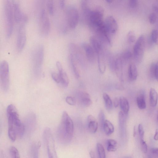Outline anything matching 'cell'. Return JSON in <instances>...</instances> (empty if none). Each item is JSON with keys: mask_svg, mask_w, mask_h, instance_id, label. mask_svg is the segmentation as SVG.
<instances>
[{"mask_svg": "<svg viewBox=\"0 0 158 158\" xmlns=\"http://www.w3.org/2000/svg\"><path fill=\"white\" fill-rule=\"evenodd\" d=\"M9 138L12 142H14L18 135L22 137L24 133L25 127L19 119L17 110L12 104L9 105L7 108Z\"/></svg>", "mask_w": 158, "mask_h": 158, "instance_id": "1", "label": "cell"}, {"mask_svg": "<svg viewBox=\"0 0 158 158\" xmlns=\"http://www.w3.org/2000/svg\"><path fill=\"white\" fill-rule=\"evenodd\" d=\"M59 131L60 139L63 142L68 143L71 140L73 135L74 125L72 119L65 111L63 113Z\"/></svg>", "mask_w": 158, "mask_h": 158, "instance_id": "2", "label": "cell"}, {"mask_svg": "<svg viewBox=\"0 0 158 158\" xmlns=\"http://www.w3.org/2000/svg\"><path fill=\"white\" fill-rule=\"evenodd\" d=\"M45 6V5H42L36 6L38 15L40 32L41 35L44 36H48L50 30V20Z\"/></svg>", "mask_w": 158, "mask_h": 158, "instance_id": "3", "label": "cell"}, {"mask_svg": "<svg viewBox=\"0 0 158 158\" xmlns=\"http://www.w3.org/2000/svg\"><path fill=\"white\" fill-rule=\"evenodd\" d=\"M3 5L6 34L7 37L9 38L13 30L15 22L14 16L10 0H3Z\"/></svg>", "mask_w": 158, "mask_h": 158, "instance_id": "4", "label": "cell"}, {"mask_svg": "<svg viewBox=\"0 0 158 158\" xmlns=\"http://www.w3.org/2000/svg\"><path fill=\"white\" fill-rule=\"evenodd\" d=\"M103 13V9L101 7L94 10H91L86 23L92 31H94L104 24Z\"/></svg>", "mask_w": 158, "mask_h": 158, "instance_id": "5", "label": "cell"}, {"mask_svg": "<svg viewBox=\"0 0 158 158\" xmlns=\"http://www.w3.org/2000/svg\"><path fill=\"white\" fill-rule=\"evenodd\" d=\"M10 85L9 68L6 60L0 62V86L4 91H7Z\"/></svg>", "mask_w": 158, "mask_h": 158, "instance_id": "6", "label": "cell"}, {"mask_svg": "<svg viewBox=\"0 0 158 158\" xmlns=\"http://www.w3.org/2000/svg\"><path fill=\"white\" fill-rule=\"evenodd\" d=\"M66 16L69 27L72 29H75L79 20V15L76 8L73 6H68L66 10Z\"/></svg>", "mask_w": 158, "mask_h": 158, "instance_id": "7", "label": "cell"}, {"mask_svg": "<svg viewBox=\"0 0 158 158\" xmlns=\"http://www.w3.org/2000/svg\"><path fill=\"white\" fill-rule=\"evenodd\" d=\"M14 16L15 21L21 24H26L28 21L27 15L23 13L21 9L19 0H10Z\"/></svg>", "mask_w": 158, "mask_h": 158, "instance_id": "8", "label": "cell"}, {"mask_svg": "<svg viewBox=\"0 0 158 158\" xmlns=\"http://www.w3.org/2000/svg\"><path fill=\"white\" fill-rule=\"evenodd\" d=\"M145 39L141 35L136 41L133 47L135 58L138 62H140L143 56L145 47Z\"/></svg>", "mask_w": 158, "mask_h": 158, "instance_id": "9", "label": "cell"}, {"mask_svg": "<svg viewBox=\"0 0 158 158\" xmlns=\"http://www.w3.org/2000/svg\"><path fill=\"white\" fill-rule=\"evenodd\" d=\"M25 24H20L17 35L16 48L18 51L21 52L24 48L26 41V34Z\"/></svg>", "mask_w": 158, "mask_h": 158, "instance_id": "10", "label": "cell"}, {"mask_svg": "<svg viewBox=\"0 0 158 158\" xmlns=\"http://www.w3.org/2000/svg\"><path fill=\"white\" fill-rule=\"evenodd\" d=\"M50 131V129L48 128L45 129L44 133L47 146L49 158L56 157L54 140Z\"/></svg>", "mask_w": 158, "mask_h": 158, "instance_id": "11", "label": "cell"}, {"mask_svg": "<svg viewBox=\"0 0 158 158\" xmlns=\"http://www.w3.org/2000/svg\"><path fill=\"white\" fill-rule=\"evenodd\" d=\"M69 51L76 62L81 66L84 64V55L80 48L77 44L71 43L69 45Z\"/></svg>", "mask_w": 158, "mask_h": 158, "instance_id": "12", "label": "cell"}, {"mask_svg": "<svg viewBox=\"0 0 158 158\" xmlns=\"http://www.w3.org/2000/svg\"><path fill=\"white\" fill-rule=\"evenodd\" d=\"M104 23L106 30L109 34H114L117 32L118 25L115 19L112 16L107 17L104 21Z\"/></svg>", "mask_w": 158, "mask_h": 158, "instance_id": "13", "label": "cell"}, {"mask_svg": "<svg viewBox=\"0 0 158 158\" xmlns=\"http://www.w3.org/2000/svg\"><path fill=\"white\" fill-rule=\"evenodd\" d=\"M44 48L41 46L38 48L35 54L34 59V68L36 69H39L41 66L44 58Z\"/></svg>", "mask_w": 158, "mask_h": 158, "instance_id": "14", "label": "cell"}, {"mask_svg": "<svg viewBox=\"0 0 158 158\" xmlns=\"http://www.w3.org/2000/svg\"><path fill=\"white\" fill-rule=\"evenodd\" d=\"M81 46L85 51L88 61L91 63H94L95 60V52L92 46L86 43H82Z\"/></svg>", "mask_w": 158, "mask_h": 158, "instance_id": "15", "label": "cell"}, {"mask_svg": "<svg viewBox=\"0 0 158 158\" xmlns=\"http://www.w3.org/2000/svg\"><path fill=\"white\" fill-rule=\"evenodd\" d=\"M114 69L116 75L119 81H123L122 60L118 58L116 60L114 64Z\"/></svg>", "mask_w": 158, "mask_h": 158, "instance_id": "16", "label": "cell"}, {"mask_svg": "<svg viewBox=\"0 0 158 158\" xmlns=\"http://www.w3.org/2000/svg\"><path fill=\"white\" fill-rule=\"evenodd\" d=\"M78 94L81 103L83 106L88 107L92 104V102L88 93L84 91H80Z\"/></svg>", "mask_w": 158, "mask_h": 158, "instance_id": "17", "label": "cell"}, {"mask_svg": "<svg viewBox=\"0 0 158 158\" xmlns=\"http://www.w3.org/2000/svg\"><path fill=\"white\" fill-rule=\"evenodd\" d=\"M87 127L88 130L91 133H95L98 128V123L95 117L91 115L87 117Z\"/></svg>", "mask_w": 158, "mask_h": 158, "instance_id": "18", "label": "cell"}, {"mask_svg": "<svg viewBox=\"0 0 158 158\" xmlns=\"http://www.w3.org/2000/svg\"><path fill=\"white\" fill-rule=\"evenodd\" d=\"M89 41L92 47L97 54L102 52L101 43L96 37L91 36L89 38Z\"/></svg>", "mask_w": 158, "mask_h": 158, "instance_id": "19", "label": "cell"}, {"mask_svg": "<svg viewBox=\"0 0 158 158\" xmlns=\"http://www.w3.org/2000/svg\"><path fill=\"white\" fill-rule=\"evenodd\" d=\"M69 60L70 65L75 77L77 79L78 78L80 77V75L77 67L76 61L70 54L69 56Z\"/></svg>", "mask_w": 158, "mask_h": 158, "instance_id": "20", "label": "cell"}, {"mask_svg": "<svg viewBox=\"0 0 158 158\" xmlns=\"http://www.w3.org/2000/svg\"><path fill=\"white\" fill-rule=\"evenodd\" d=\"M128 74L131 80L134 81L136 80L138 76V71L134 64L131 63L130 64L128 69Z\"/></svg>", "mask_w": 158, "mask_h": 158, "instance_id": "21", "label": "cell"}, {"mask_svg": "<svg viewBox=\"0 0 158 158\" xmlns=\"http://www.w3.org/2000/svg\"><path fill=\"white\" fill-rule=\"evenodd\" d=\"M158 100V94L155 89L151 88L149 91V103L150 105L153 107L156 106Z\"/></svg>", "mask_w": 158, "mask_h": 158, "instance_id": "22", "label": "cell"}, {"mask_svg": "<svg viewBox=\"0 0 158 158\" xmlns=\"http://www.w3.org/2000/svg\"><path fill=\"white\" fill-rule=\"evenodd\" d=\"M119 103L122 112L125 114H127L129 109V105L128 100L125 97H121L119 99Z\"/></svg>", "mask_w": 158, "mask_h": 158, "instance_id": "23", "label": "cell"}, {"mask_svg": "<svg viewBox=\"0 0 158 158\" xmlns=\"http://www.w3.org/2000/svg\"><path fill=\"white\" fill-rule=\"evenodd\" d=\"M102 126L104 131L107 135H109L114 132V126L109 120H105L103 123Z\"/></svg>", "mask_w": 158, "mask_h": 158, "instance_id": "24", "label": "cell"}, {"mask_svg": "<svg viewBox=\"0 0 158 158\" xmlns=\"http://www.w3.org/2000/svg\"><path fill=\"white\" fill-rule=\"evenodd\" d=\"M97 55L98 65L99 71L101 73H103L106 70V65L102 52Z\"/></svg>", "mask_w": 158, "mask_h": 158, "instance_id": "25", "label": "cell"}, {"mask_svg": "<svg viewBox=\"0 0 158 158\" xmlns=\"http://www.w3.org/2000/svg\"><path fill=\"white\" fill-rule=\"evenodd\" d=\"M136 101L137 106L139 109L143 110L146 108V103L143 94H140L137 97Z\"/></svg>", "mask_w": 158, "mask_h": 158, "instance_id": "26", "label": "cell"}, {"mask_svg": "<svg viewBox=\"0 0 158 158\" xmlns=\"http://www.w3.org/2000/svg\"><path fill=\"white\" fill-rule=\"evenodd\" d=\"M60 82L64 87L68 86L69 83V80L66 73L63 70L58 73Z\"/></svg>", "mask_w": 158, "mask_h": 158, "instance_id": "27", "label": "cell"}, {"mask_svg": "<svg viewBox=\"0 0 158 158\" xmlns=\"http://www.w3.org/2000/svg\"><path fill=\"white\" fill-rule=\"evenodd\" d=\"M103 98L105 101L106 108L108 110H110L113 107V103L112 100L106 93H104L103 94Z\"/></svg>", "mask_w": 158, "mask_h": 158, "instance_id": "28", "label": "cell"}, {"mask_svg": "<svg viewBox=\"0 0 158 158\" xmlns=\"http://www.w3.org/2000/svg\"><path fill=\"white\" fill-rule=\"evenodd\" d=\"M46 2L48 11L50 15H52L54 12V0H46Z\"/></svg>", "mask_w": 158, "mask_h": 158, "instance_id": "29", "label": "cell"}, {"mask_svg": "<svg viewBox=\"0 0 158 158\" xmlns=\"http://www.w3.org/2000/svg\"><path fill=\"white\" fill-rule=\"evenodd\" d=\"M97 147L99 157L100 158H105V151L103 146L101 144L98 143L97 144Z\"/></svg>", "mask_w": 158, "mask_h": 158, "instance_id": "30", "label": "cell"}, {"mask_svg": "<svg viewBox=\"0 0 158 158\" xmlns=\"http://www.w3.org/2000/svg\"><path fill=\"white\" fill-rule=\"evenodd\" d=\"M10 157L12 158H19L20 157L19 152L18 149L15 147H11L9 150Z\"/></svg>", "mask_w": 158, "mask_h": 158, "instance_id": "31", "label": "cell"}, {"mask_svg": "<svg viewBox=\"0 0 158 158\" xmlns=\"http://www.w3.org/2000/svg\"><path fill=\"white\" fill-rule=\"evenodd\" d=\"M127 41L129 43H134L136 40V36L135 33L132 31L129 32L127 35Z\"/></svg>", "mask_w": 158, "mask_h": 158, "instance_id": "32", "label": "cell"}, {"mask_svg": "<svg viewBox=\"0 0 158 158\" xmlns=\"http://www.w3.org/2000/svg\"><path fill=\"white\" fill-rule=\"evenodd\" d=\"M132 56V53L130 51L126 50L124 51L122 54L121 58L122 59L128 60L130 59Z\"/></svg>", "mask_w": 158, "mask_h": 158, "instance_id": "33", "label": "cell"}, {"mask_svg": "<svg viewBox=\"0 0 158 158\" xmlns=\"http://www.w3.org/2000/svg\"><path fill=\"white\" fill-rule=\"evenodd\" d=\"M151 38L154 43L156 44H157L158 32L157 30L154 29L152 31L151 34Z\"/></svg>", "mask_w": 158, "mask_h": 158, "instance_id": "34", "label": "cell"}, {"mask_svg": "<svg viewBox=\"0 0 158 158\" xmlns=\"http://www.w3.org/2000/svg\"><path fill=\"white\" fill-rule=\"evenodd\" d=\"M148 19L150 23L154 24L156 22L157 19V16L156 14L154 12L150 14L149 16Z\"/></svg>", "mask_w": 158, "mask_h": 158, "instance_id": "35", "label": "cell"}, {"mask_svg": "<svg viewBox=\"0 0 158 158\" xmlns=\"http://www.w3.org/2000/svg\"><path fill=\"white\" fill-rule=\"evenodd\" d=\"M66 101L67 103L69 105L74 106L76 104L75 99L71 96H68L66 98Z\"/></svg>", "mask_w": 158, "mask_h": 158, "instance_id": "36", "label": "cell"}, {"mask_svg": "<svg viewBox=\"0 0 158 158\" xmlns=\"http://www.w3.org/2000/svg\"><path fill=\"white\" fill-rule=\"evenodd\" d=\"M51 76L52 79L56 82L58 83L60 82V77L58 74L54 72H52L51 73Z\"/></svg>", "mask_w": 158, "mask_h": 158, "instance_id": "37", "label": "cell"}, {"mask_svg": "<svg viewBox=\"0 0 158 158\" xmlns=\"http://www.w3.org/2000/svg\"><path fill=\"white\" fill-rule=\"evenodd\" d=\"M138 131L141 139H143L144 131L143 126L142 124H139L138 126Z\"/></svg>", "mask_w": 158, "mask_h": 158, "instance_id": "38", "label": "cell"}, {"mask_svg": "<svg viewBox=\"0 0 158 158\" xmlns=\"http://www.w3.org/2000/svg\"><path fill=\"white\" fill-rule=\"evenodd\" d=\"M141 148L142 151L145 153H146L148 150L147 144L143 139H141Z\"/></svg>", "mask_w": 158, "mask_h": 158, "instance_id": "39", "label": "cell"}, {"mask_svg": "<svg viewBox=\"0 0 158 158\" xmlns=\"http://www.w3.org/2000/svg\"><path fill=\"white\" fill-rule=\"evenodd\" d=\"M107 145H110L117 147V143L113 139H109L107 141Z\"/></svg>", "mask_w": 158, "mask_h": 158, "instance_id": "40", "label": "cell"}, {"mask_svg": "<svg viewBox=\"0 0 158 158\" xmlns=\"http://www.w3.org/2000/svg\"><path fill=\"white\" fill-rule=\"evenodd\" d=\"M137 4V0H129V5L130 7L132 8L136 7Z\"/></svg>", "mask_w": 158, "mask_h": 158, "instance_id": "41", "label": "cell"}, {"mask_svg": "<svg viewBox=\"0 0 158 158\" xmlns=\"http://www.w3.org/2000/svg\"><path fill=\"white\" fill-rule=\"evenodd\" d=\"M158 63H156L155 64V68L154 70V77L155 79L157 80L158 79Z\"/></svg>", "mask_w": 158, "mask_h": 158, "instance_id": "42", "label": "cell"}, {"mask_svg": "<svg viewBox=\"0 0 158 158\" xmlns=\"http://www.w3.org/2000/svg\"><path fill=\"white\" fill-rule=\"evenodd\" d=\"M56 66L59 73L61 72L63 70L62 65L60 61H57L56 62Z\"/></svg>", "mask_w": 158, "mask_h": 158, "instance_id": "43", "label": "cell"}, {"mask_svg": "<svg viewBox=\"0 0 158 158\" xmlns=\"http://www.w3.org/2000/svg\"><path fill=\"white\" fill-rule=\"evenodd\" d=\"M99 119L101 122V124H103V123L104 121V114L102 112H101L99 114Z\"/></svg>", "mask_w": 158, "mask_h": 158, "instance_id": "44", "label": "cell"}, {"mask_svg": "<svg viewBox=\"0 0 158 158\" xmlns=\"http://www.w3.org/2000/svg\"><path fill=\"white\" fill-rule=\"evenodd\" d=\"M107 150L108 152H114L117 149L116 147L113 146L107 145Z\"/></svg>", "mask_w": 158, "mask_h": 158, "instance_id": "45", "label": "cell"}, {"mask_svg": "<svg viewBox=\"0 0 158 158\" xmlns=\"http://www.w3.org/2000/svg\"><path fill=\"white\" fill-rule=\"evenodd\" d=\"M155 64H152L150 68V73L151 75L153 77H154V70L155 68Z\"/></svg>", "mask_w": 158, "mask_h": 158, "instance_id": "46", "label": "cell"}, {"mask_svg": "<svg viewBox=\"0 0 158 158\" xmlns=\"http://www.w3.org/2000/svg\"><path fill=\"white\" fill-rule=\"evenodd\" d=\"M65 0H59L60 6L61 9H63L65 6Z\"/></svg>", "mask_w": 158, "mask_h": 158, "instance_id": "47", "label": "cell"}, {"mask_svg": "<svg viewBox=\"0 0 158 158\" xmlns=\"http://www.w3.org/2000/svg\"><path fill=\"white\" fill-rule=\"evenodd\" d=\"M119 100L117 98H115L114 100V106L115 108L117 107L119 105Z\"/></svg>", "mask_w": 158, "mask_h": 158, "instance_id": "48", "label": "cell"}, {"mask_svg": "<svg viewBox=\"0 0 158 158\" xmlns=\"http://www.w3.org/2000/svg\"><path fill=\"white\" fill-rule=\"evenodd\" d=\"M151 152L154 155H158V149L157 148H153L151 149Z\"/></svg>", "mask_w": 158, "mask_h": 158, "instance_id": "49", "label": "cell"}, {"mask_svg": "<svg viewBox=\"0 0 158 158\" xmlns=\"http://www.w3.org/2000/svg\"><path fill=\"white\" fill-rule=\"evenodd\" d=\"M116 88L117 89L120 90H123L124 89L123 85L120 83H118L116 84Z\"/></svg>", "mask_w": 158, "mask_h": 158, "instance_id": "50", "label": "cell"}, {"mask_svg": "<svg viewBox=\"0 0 158 158\" xmlns=\"http://www.w3.org/2000/svg\"><path fill=\"white\" fill-rule=\"evenodd\" d=\"M158 129H156V130L155 134L154 137V139L155 140H157L158 139Z\"/></svg>", "mask_w": 158, "mask_h": 158, "instance_id": "51", "label": "cell"}, {"mask_svg": "<svg viewBox=\"0 0 158 158\" xmlns=\"http://www.w3.org/2000/svg\"><path fill=\"white\" fill-rule=\"evenodd\" d=\"M152 9L153 11L155 13H157L158 12V7L157 6L155 5H153L152 7Z\"/></svg>", "mask_w": 158, "mask_h": 158, "instance_id": "52", "label": "cell"}, {"mask_svg": "<svg viewBox=\"0 0 158 158\" xmlns=\"http://www.w3.org/2000/svg\"><path fill=\"white\" fill-rule=\"evenodd\" d=\"M89 155L91 158H95V154L94 152L92 151H90L89 152Z\"/></svg>", "mask_w": 158, "mask_h": 158, "instance_id": "53", "label": "cell"}, {"mask_svg": "<svg viewBox=\"0 0 158 158\" xmlns=\"http://www.w3.org/2000/svg\"><path fill=\"white\" fill-rule=\"evenodd\" d=\"M134 132H133V136L135 137L136 135V129H135V126H134Z\"/></svg>", "mask_w": 158, "mask_h": 158, "instance_id": "54", "label": "cell"}, {"mask_svg": "<svg viewBox=\"0 0 158 158\" xmlns=\"http://www.w3.org/2000/svg\"><path fill=\"white\" fill-rule=\"evenodd\" d=\"M107 3H110L113 2L114 0H105Z\"/></svg>", "mask_w": 158, "mask_h": 158, "instance_id": "55", "label": "cell"}, {"mask_svg": "<svg viewBox=\"0 0 158 158\" xmlns=\"http://www.w3.org/2000/svg\"><path fill=\"white\" fill-rule=\"evenodd\" d=\"M120 0V1H121V0Z\"/></svg>", "mask_w": 158, "mask_h": 158, "instance_id": "56", "label": "cell"}]
</instances>
